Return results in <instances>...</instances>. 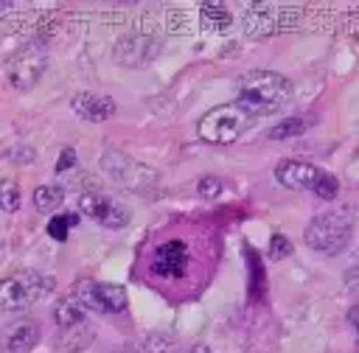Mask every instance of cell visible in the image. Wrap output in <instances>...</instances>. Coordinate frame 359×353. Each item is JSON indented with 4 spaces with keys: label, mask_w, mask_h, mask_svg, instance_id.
<instances>
[{
    "label": "cell",
    "mask_w": 359,
    "mask_h": 353,
    "mask_svg": "<svg viewBox=\"0 0 359 353\" xmlns=\"http://www.w3.org/2000/svg\"><path fill=\"white\" fill-rule=\"evenodd\" d=\"M191 353H210V347H208V345H196Z\"/></svg>",
    "instance_id": "26"
},
{
    "label": "cell",
    "mask_w": 359,
    "mask_h": 353,
    "mask_svg": "<svg viewBox=\"0 0 359 353\" xmlns=\"http://www.w3.org/2000/svg\"><path fill=\"white\" fill-rule=\"evenodd\" d=\"M348 322H351V325H353V331L359 333V305H353V308H351V314H348Z\"/></svg>",
    "instance_id": "25"
},
{
    "label": "cell",
    "mask_w": 359,
    "mask_h": 353,
    "mask_svg": "<svg viewBox=\"0 0 359 353\" xmlns=\"http://www.w3.org/2000/svg\"><path fill=\"white\" fill-rule=\"evenodd\" d=\"M0 207L6 213L20 210V185L14 179H0Z\"/></svg>",
    "instance_id": "19"
},
{
    "label": "cell",
    "mask_w": 359,
    "mask_h": 353,
    "mask_svg": "<svg viewBox=\"0 0 359 353\" xmlns=\"http://www.w3.org/2000/svg\"><path fill=\"white\" fill-rule=\"evenodd\" d=\"M73 112L90 123H101L115 115V101L109 95H95V92H79L73 95Z\"/></svg>",
    "instance_id": "11"
},
{
    "label": "cell",
    "mask_w": 359,
    "mask_h": 353,
    "mask_svg": "<svg viewBox=\"0 0 359 353\" xmlns=\"http://www.w3.org/2000/svg\"><path fill=\"white\" fill-rule=\"evenodd\" d=\"M252 115L236 101V104H219L213 106L210 112L202 115L196 132L205 143H213V146H227V143H236L247 126H250Z\"/></svg>",
    "instance_id": "3"
},
{
    "label": "cell",
    "mask_w": 359,
    "mask_h": 353,
    "mask_svg": "<svg viewBox=\"0 0 359 353\" xmlns=\"http://www.w3.org/2000/svg\"><path fill=\"white\" fill-rule=\"evenodd\" d=\"M292 98V81L275 70H250L238 84V104L250 115H272Z\"/></svg>",
    "instance_id": "1"
},
{
    "label": "cell",
    "mask_w": 359,
    "mask_h": 353,
    "mask_svg": "<svg viewBox=\"0 0 359 353\" xmlns=\"http://www.w3.org/2000/svg\"><path fill=\"white\" fill-rule=\"evenodd\" d=\"M39 336H42L39 325L34 319H22V322H17L14 328L6 331L0 345H3V353H31L34 345L39 342Z\"/></svg>",
    "instance_id": "13"
},
{
    "label": "cell",
    "mask_w": 359,
    "mask_h": 353,
    "mask_svg": "<svg viewBox=\"0 0 359 353\" xmlns=\"http://www.w3.org/2000/svg\"><path fill=\"white\" fill-rule=\"evenodd\" d=\"M317 168L311 162H303V160H283L278 162L275 168V179L283 185V188H292V191H300V188H311L314 179H317Z\"/></svg>",
    "instance_id": "12"
},
{
    "label": "cell",
    "mask_w": 359,
    "mask_h": 353,
    "mask_svg": "<svg viewBox=\"0 0 359 353\" xmlns=\"http://www.w3.org/2000/svg\"><path fill=\"white\" fill-rule=\"evenodd\" d=\"M351 233H353V213H351V207H339V210H328V213L314 216L306 224L303 238L314 252L337 255L348 247Z\"/></svg>",
    "instance_id": "2"
},
{
    "label": "cell",
    "mask_w": 359,
    "mask_h": 353,
    "mask_svg": "<svg viewBox=\"0 0 359 353\" xmlns=\"http://www.w3.org/2000/svg\"><path fill=\"white\" fill-rule=\"evenodd\" d=\"M309 126H311V118H309V115L286 118V120L275 123V126L266 132V137H269V140H289V137H297V134H303Z\"/></svg>",
    "instance_id": "16"
},
{
    "label": "cell",
    "mask_w": 359,
    "mask_h": 353,
    "mask_svg": "<svg viewBox=\"0 0 359 353\" xmlns=\"http://www.w3.org/2000/svg\"><path fill=\"white\" fill-rule=\"evenodd\" d=\"M73 165H76V151L73 148H65L59 154V160H56V171H70Z\"/></svg>",
    "instance_id": "24"
},
{
    "label": "cell",
    "mask_w": 359,
    "mask_h": 353,
    "mask_svg": "<svg viewBox=\"0 0 359 353\" xmlns=\"http://www.w3.org/2000/svg\"><path fill=\"white\" fill-rule=\"evenodd\" d=\"M188 266V247L182 241H165L151 255V272L157 277H180Z\"/></svg>",
    "instance_id": "9"
},
{
    "label": "cell",
    "mask_w": 359,
    "mask_h": 353,
    "mask_svg": "<svg viewBox=\"0 0 359 353\" xmlns=\"http://www.w3.org/2000/svg\"><path fill=\"white\" fill-rule=\"evenodd\" d=\"M84 317H87V308L79 303V297L73 291L65 294L62 300H56V305H53V319H56V325L62 331L65 328H73V325H81Z\"/></svg>",
    "instance_id": "14"
},
{
    "label": "cell",
    "mask_w": 359,
    "mask_h": 353,
    "mask_svg": "<svg viewBox=\"0 0 359 353\" xmlns=\"http://www.w3.org/2000/svg\"><path fill=\"white\" fill-rule=\"evenodd\" d=\"M196 188H199V196L202 199H216L222 193V179L219 176H202Z\"/></svg>",
    "instance_id": "22"
},
{
    "label": "cell",
    "mask_w": 359,
    "mask_h": 353,
    "mask_svg": "<svg viewBox=\"0 0 359 353\" xmlns=\"http://www.w3.org/2000/svg\"><path fill=\"white\" fill-rule=\"evenodd\" d=\"M294 17L297 14L292 11V6H250L247 17H244V28L252 36H266V34H275V31L292 25Z\"/></svg>",
    "instance_id": "8"
},
{
    "label": "cell",
    "mask_w": 359,
    "mask_h": 353,
    "mask_svg": "<svg viewBox=\"0 0 359 353\" xmlns=\"http://www.w3.org/2000/svg\"><path fill=\"white\" fill-rule=\"evenodd\" d=\"M48 64V50L42 42H25L20 50H14L6 62V78L14 90H31L39 76L45 73Z\"/></svg>",
    "instance_id": "5"
},
{
    "label": "cell",
    "mask_w": 359,
    "mask_h": 353,
    "mask_svg": "<svg viewBox=\"0 0 359 353\" xmlns=\"http://www.w3.org/2000/svg\"><path fill=\"white\" fill-rule=\"evenodd\" d=\"M76 221H79V216H76V213L53 216V219L48 221V235H50V238H56V241H65V238H67V230H70Z\"/></svg>",
    "instance_id": "20"
},
{
    "label": "cell",
    "mask_w": 359,
    "mask_h": 353,
    "mask_svg": "<svg viewBox=\"0 0 359 353\" xmlns=\"http://www.w3.org/2000/svg\"><path fill=\"white\" fill-rule=\"evenodd\" d=\"M157 48L160 45L154 39H149L146 34H132V36H123L115 45V62L129 64V67H137V64H146L149 59H154Z\"/></svg>",
    "instance_id": "10"
},
{
    "label": "cell",
    "mask_w": 359,
    "mask_h": 353,
    "mask_svg": "<svg viewBox=\"0 0 359 353\" xmlns=\"http://www.w3.org/2000/svg\"><path fill=\"white\" fill-rule=\"evenodd\" d=\"M93 339V328H87L84 322L81 325H73V328H65L62 331V350L65 353H76L81 347H87Z\"/></svg>",
    "instance_id": "17"
},
{
    "label": "cell",
    "mask_w": 359,
    "mask_h": 353,
    "mask_svg": "<svg viewBox=\"0 0 359 353\" xmlns=\"http://www.w3.org/2000/svg\"><path fill=\"white\" fill-rule=\"evenodd\" d=\"M269 255H272L275 261L292 255V244H289V238H283V235H272V241H269Z\"/></svg>",
    "instance_id": "23"
},
{
    "label": "cell",
    "mask_w": 359,
    "mask_h": 353,
    "mask_svg": "<svg viewBox=\"0 0 359 353\" xmlns=\"http://www.w3.org/2000/svg\"><path fill=\"white\" fill-rule=\"evenodd\" d=\"M79 210H81L87 219H93V221H98V224H104V227H109V230L126 227V221H129V210H126L121 202H115L112 196L101 193V191L81 193Z\"/></svg>",
    "instance_id": "7"
},
{
    "label": "cell",
    "mask_w": 359,
    "mask_h": 353,
    "mask_svg": "<svg viewBox=\"0 0 359 353\" xmlns=\"http://www.w3.org/2000/svg\"><path fill=\"white\" fill-rule=\"evenodd\" d=\"M53 277L42 272H14L0 280V311H25L53 291Z\"/></svg>",
    "instance_id": "4"
},
{
    "label": "cell",
    "mask_w": 359,
    "mask_h": 353,
    "mask_svg": "<svg viewBox=\"0 0 359 353\" xmlns=\"http://www.w3.org/2000/svg\"><path fill=\"white\" fill-rule=\"evenodd\" d=\"M65 202V191L59 185H39L34 191V205L36 210H56Z\"/></svg>",
    "instance_id": "18"
},
{
    "label": "cell",
    "mask_w": 359,
    "mask_h": 353,
    "mask_svg": "<svg viewBox=\"0 0 359 353\" xmlns=\"http://www.w3.org/2000/svg\"><path fill=\"white\" fill-rule=\"evenodd\" d=\"M73 294L87 311L98 314H118L126 308V289L115 283H98V280H79L73 286Z\"/></svg>",
    "instance_id": "6"
},
{
    "label": "cell",
    "mask_w": 359,
    "mask_h": 353,
    "mask_svg": "<svg viewBox=\"0 0 359 353\" xmlns=\"http://www.w3.org/2000/svg\"><path fill=\"white\" fill-rule=\"evenodd\" d=\"M199 14H202V28L205 31H224L233 20L224 3H205L199 8Z\"/></svg>",
    "instance_id": "15"
},
{
    "label": "cell",
    "mask_w": 359,
    "mask_h": 353,
    "mask_svg": "<svg viewBox=\"0 0 359 353\" xmlns=\"http://www.w3.org/2000/svg\"><path fill=\"white\" fill-rule=\"evenodd\" d=\"M311 191H314L317 196H323V199H334V196H337V191H339V185H337V179H334L331 174L320 171V174H317V179H314V185H311Z\"/></svg>",
    "instance_id": "21"
}]
</instances>
